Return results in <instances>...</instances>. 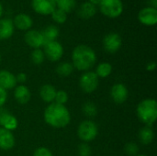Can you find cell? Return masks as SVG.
<instances>
[{
    "instance_id": "6da1fadb",
    "label": "cell",
    "mask_w": 157,
    "mask_h": 156,
    "mask_svg": "<svg viewBox=\"0 0 157 156\" xmlns=\"http://www.w3.org/2000/svg\"><path fill=\"white\" fill-rule=\"evenodd\" d=\"M43 118L45 122L52 128H65L71 121V115L64 105L52 102L44 110Z\"/></svg>"
},
{
    "instance_id": "7a4b0ae2",
    "label": "cell",
    "mask_w": 157,
    "mask_h": 156,
    "mask_svg": "<svg viewBox=\"0 0 157 156\" xmlns=\"http://www.w3.org/2000/svg\"><path fill=\"white\" fill-rule=\"evenodd\" d=\"M97 61L95 51L88 45L80 44L76 46L72 52V64L78 71H88Z\"/></svg>"
},
{
    "instance_id": "3957f363",
    "label": "cell",
    "mask_w": 157,
    "mask_h": 156,
    "mask_svg": "<svg viewBox=\"0 0 157 156\" xmlns=\"http://www.w3.org/2000/svg\"><path fill=\"white\" fill-rule=\"evenodd\" d=\"M137 117L141 122L151 127L157 119V102L154 98L142 100L137 106Z\"/></svg>"
},
{
    "instance_id": "277c9868",
    "label": "cell",
    "mask_w": 157,
    "mask_h": 156,
    "mask_svg": "<svg viewBox=\"0 0 157 156\" xmlns=\"http://www.w3.org/2000/svg\"><path fill=\"white\" fill-rule=\"evenodd\" d=\"M98 133V125L91 120L82 121L77 128V135L83 143H90L96 139Z\"/></svg>"
},
{
    "instance_id": "5b68a950",
    "label": "cell",
    "mask_w": 157,
    "mask_h": 156,
    "mask_svg": "<svg viewBox=\"0 0 157 156\" xmlns=\"http://www.w3.org/2000/svg\"><path fill=\"white\" fill-rule=\"evenodd\" d=\"M98 6L101 14L109 18H116L123 12L121 0H101Z\"/></svg>"
},
{
    "instance_id": "8992f818",
    "label": "cell",
    "mask_w": 157,
    "mask_h": 156,
    "mask_svg": "<svg viewBox=\"0 0 157 156\" xmlns=\"http://www.w3.org/2000/svg\"><path fill=\"white\" fill-rule=\"evenodd\" d=\"M79 86L85 93H93L98 87V77L95 72L87 71L81 75L79 79Z\"/></svg>"
},
{
    "instance_id": "52a82bcc",
    "label": "cell",
    "mask_w": 157,
    "mask_h": 156,
    "mask_svg": "<svg viewBox=\"0 0 157 156\" xmlns=\"http://www.w3.org/2000/svg\"><path fill=\"white\" fill-rule=\"evenodd\" d=\"M43 52L45 58H47L49 61L58 62L63 55V47L57 40L50 41L44 44Z\"/></svg>"
},
{
    "instance_id": "ba28073f",
    "label": "cell",
    "mask_w": 157,
    "mask_h": 156,
    "mask_svg": "<svg viewBox=\"0 0 157 156\" xmlns=\"http://www.w3.org/2000/svg\"><path fill=\"white\" fill-rule=\"evenodd\" d=\"M122 44V40L120 34L116 32H110L107 34L103 39V48L109 53L117 52Z\"/></svg>"
},
{
    "instance_id": "9c48e42d",
    "label": "cell",
    "mask_w": 157,
    "mask_h": 156,
    "mask_svg": "<svg viewBox=\"0 0 157 156\" xmlns=\"http://www.w3.org/2000/svg\"><path fill=\"white\" fill-rule=\"evenodd\" d=\"M33 10L42 16H48L56 8L55 0H31Z\"/></svg>"
},
{
    "instance_id": "30bf717a",
    "label": "cell",
    "mask_w": 157,
    "mask_h": 156,
    "mask_svg": "<svg viewBox=\"0 0 157 156\" xmlns=\"http://www.w3.org/2000/svg\"><path fill=\"white\" fill-rule=\"evenodd\" d=\"M138 20L145 26H155L157 23V8L146 6L138 13Z\"/></svg>"
},
{
    "instance_id": "8fae6325",
    "label": "cell",
    "mask_w": 157,
    "mask_h": 156,
    "mask_svg": "<svg viewBox=\"0 0 157 156\" xmlns=\"http://www.w3.org/2000/svg\"><path fill=\"white\" fill-rule=\"evenodd\" d=\"M24 40H25V42L30 48H33V49H40L45 44L41 31H39L37 29L28 30L25 33Z\"/></svg>"
},
{
    "instance_id": "7c38bea8",
    "label": "cell",
    "mask_w": 157,
    "mask_h": 156,
    "mask_svg": "<svg viewBox=\"0 0 157 156\" xmlns=\"http://www.w3.org/2000/svg\"><path fill=\"white\" fill-rule=\"evenodd\" d=\"M129 92L125 85L115 84L110 89V97L116 104H122L128 99Z\"/></svg>"
},
{
    "instance_id": "4fadbf2b",
    "label": "cell",
    "mask_w": 157,
    "mask_h": 156,
    "mask_svg": "<svg viewBox=\"0 0 157 156\" xmlns=\"http://www.w3.org/2000/svg\"><path fill=\"white\" fill-rule=\"evenodd\" d=\"M17 120L15 116L10 114L7 109L0 108V125L2 128L12 131L17 128Z\"/></svg>"
},
{
    "instance_id": "5bb4252c",
    "label": "cell",
    "mask_w": 157,
    "mask_h": 156,
    "mask_svg": "<svg viewBox=\"0 0 157 156\" xmlns=\"http://www.w3.org/2000/svg\"><path fill=\"white\" fill-rule=\"evenodd\" d=\"M14 27L17 28L19 30H29L33 25V20L30 17V16L24 14V13H20L15 16L14 19L12 20Z\"/></svg>"
},
{
    "instance_id": "9a60e30c",
    "label": "cell",
    "mask_w": 157,
    "mask_h": 156,
    "mask_svg": "<svg viewBox=\"0 0 157 156\" xmlns=\"http://www.w3.org/2000/svg\"><path fill=\"white\" fill-rule=\"evenodd\" d=\"M15 146V137L10 131L0 128V149L3 151L11 150Z\"/></svg>"
},
{
    "instance_id": "2e32d148",
    "label": "cell",
    "mask_w": 157,
    "mask_h": 156,
    "mask_svg": "<svg viewBox=\"0 0 157 156\" xmlns=\"http://www.w3.org/2000/svg\"><path fill=\"white\" fill-rule=\"evenodd\" d=\"M16 75L9 71L0 70V86L6 90L15 88L17 86Z\"/></svg>"
},
{
    "instance_id": "e0dca14e",
    "label": "cell",
    "mask_w": 157,
    "mask_h": 156,
    "mask_svg": "<svg viewBox=\"0 0 157 156\" xmlns=\"http://www.w3.org/2000/svg\"><path fill=\"white\" fill-rule=\"evenodd\" d=\"M30 91L28 86L24 85H19L15 87L14 90V97L17 103L20 105H25L30 100Z\"/></svg>"
},
{
    "instance_id": "ac0fdd59",
    "label": "cell",
    "mask_w": 157,
    "mask_h": 156,
    "mask_svg": "<svg viewBox=\"0 0 157 156\" xmlns=\"http://www.w3.org/2000/svg\"><path fill=\"white\" fill-rule=\"evenodd\" d=\"M14 30L15 27L10 18H0V40L11 38Z\"/></svg>"
},
{
    "instance_id": "d6986e66",
    "label": "cell",
    "mask_w": 157,
    "mask_h": 156,
    "mask_svg": "<svg viewBox=\"0 0 157 156\" xmlns=\"http://www.w3.org/2000/svg\"><path fill=\"white\" fill-rule=\"evenodd\" d=\"M97 13V6L90 4L89 2H84L82 3L77 10V14L79 17L82 19H89L93 17Z\"/></svg>"
},
{
    "instance_id": "ffe728a7",
    "label": "cell",
    "mask_w": 157,
    "mask_h": 156,
    "mask_svg": "<svg viewBox=\"0 0 157 156\" xmlns=\"http://www.w3.org/2000/svg\"><path fill=\"white\" fill-rule=\"evenodd\" d=\"M56 91L57 90L53 86L46 84V85H43L40 88V97L44 102L51 104V103L54 102Z\"/></svg>"
},
{
    "instance_id": "44dd1931",
    "label": "cell",
    "mask_w": 157,
    "mask_h": 156,
    "mask_svg": "<svg viewBox=\"0 0 157 156\" xmlns=\"http://www.w3.org/2000/svg\"><path fill=\"white\" fill-rule=\"evenodd\" d=\"M138 137H139L140 142L143 144L148 145V144L153 143L154 138H155V133H154V131H153V129L151 127L144 126V128H142L140 130Z\"/></svg>"
},
{
    "instance_id": "7402d4cb",
    "label": "cell",
    "mask_w": 157,
    "mask_h": 156,
    "mask_svg": "<svg viewBox=\"0 0 157 156\" xmlns=\"http://www.w3.org/2000/svg\"><path fill=\"white\" fill-rule=\"evenodd\" d=\"M41 33H42L45 43H47L50 41L56 40L57 38L59 37L60 31H59V29L55 25H49L41 31Z\"/></svg>"
},
{
    "instance_id": "603a6c76",
    "label": "cell",
    "mask_w": 157,
    "mask_h": 156,
    "mask_svg": "<svg viewBox=\"0 0 157 156\" xmlns=\"http://www.w3.org/2000/svg\"><path fill=\"white\" fill-rule=\"evenodd\" d=\"M74 71V66L71 63L63 62L59 63L56 67V73L61 77H67L69 76Z\"/></svg>"
},
{
    "instance_id": "cb8c5ba5",
    "label": "cell",
    "mask_w": 157,
    "mask_h": 156,
    "mask_svg": "<svg viewBox=\"0 0 157 156\" xmlns=\"http://www.w3.org/2000/svg\"><path fill=\"white\" fill-rule=\"evenodd\" d=\"M112 73V65L109 63H99L97 68L95 74H97L98 77L100 78H106L110 75Z\"/></svg>"
},
{
    "instance_id": "d4e9b609",
    "label": "cell",
    "mask_w": 157,
    "mask_h": 156,
    "mask_svg": "<svg viewBox=\"0 0 157 156\" xmlns=\"http://www.w3.org/2000/svg\"><path fill=\"white\" fill-rule=\"evenodd\" d=\"M76 6L75 0H59L56 2V7L63 10L66 14L72 12Z\"/></svg>"
},
{
    "instance_id": "484cf974",
    "label": "cell",
    "mask_w": 157,
    "mask_h": 156,
    "mask_svg": "<svg viewBox=\"0 0 157 156\" xmlns=\"http://www.w3.org/2000/svg\"><path fill=\"white\" fill-rule=\"evenodd\" d=\"M30 60L36 65L41 64L45 60V55L43 51L41 49H34L30 53Z\"/></svg>"
},
{
    "instance_id": "4316f807",
    "label": "cell",
    "mask_w": 157,
    "mask_h": 156,
    "mask_svg": "<svg viewBox=\"0 0 157 156\" xmlns=\"http://www.w3.org/2000/svg\"><path fill=\"white\" fill-rule=\"evenodd\" d=\"M83 113L88 117V118H93L98 114V108L93 102H86L83 105L82 108Z\"/></svg>"
},
{
    "instance_id": "83f0119b",
    "label": "cell",
    "mask_w": 157,
    "mask_h": 156,
    "mask_svg": "<svg viewBox=\"0 0 157 156\" xmlns=\"http://www.w3.org/2000/svg\"><path fill=\"white\" fill-rule=\"evenodd\" d=\"M51 16H52V20L56 22L57 24H63L67 20V14L57 7L52 11Z\"/></svg>"
},
{
    "instance_id": "f1b7e54d",
    "label": "cell",
    "mask_w": 157,
    "mask_h": 156,
    "mask_svg": "<svg viewBox=\"0 0 157 156\" xmlns=\"http://www.w3.org/2000/svg\"><path fill=\"white\" fill-rule=\"evenodd\" d=\"M124 151L125 154L129 156H135L137 155L138 152H139V146L135 143H128L125 147H124Z\"/></svg>"
},
{
    "instance_id": "f546056e",
    "label": "cell",
    "mask_w": 157,
    "mask_h": 156,
    "mask_svg": "<svg viewBox=\"0 0 157 156\" xmlns=\"http://www.w3.org/2000/svg\"><path fill=\"white\" fill-rule=\"evenodd\" d=\"M68 101V94L63 91V90H59L56 91V95H55V99L54 102L60 105H64L66 104Z\"/></svg>"
},
{
    "instance_id": "4dcf8cb0",
    "label": "cell",
    "mask_w": 157,
    "mask_h": 156,
    "mask_svg": "<svg viewBox=\"0 0 157 156\" xmlns=\"http://www.w3.org/2000/svg\"><path fill=\"white\" fill-rule=\"evenodd\" d=\"M79 156H91V148L86 143H82L78 146Z\"/></svg>"
},
{
    "instance_id": "1f68e13d",
    "label": "cell",
    "mask_w": 157,
    "mask_h": 156,
    "mask_svg": "<svg viewBox=\"0 0 157 156\" xmlns=\"http://www.w3.org/2000/svg\"><path fill=\"white\" fill-rule=\"evenodd\" d=\"M33 156H53L52 152L46 147H40L37 148L33 154Z\"/></svg>"
},
{
    "instance_id": "d6a6232c",
    "label": "cell",
    "mask_w": 157,
    "mask_h": 156,
    "mask_svg": "<svg viewBox=\"0 0 157 156\" xmlns=\"http://www.w3.org/2000/svg\"><path fill=\"white\" fill-rule=\"evenodd\" d=\"M6 99H7V92L6 89L0 86V108H3V106L6 102Z\"/></svg>"
},
{
    "instance_id": "836d02e7",
    "label": "cell",
    "mask_w": 157,
    "mask_h": 156,
    "mask_svg": "<svg viewBox=\"0 0 157 156\" xmlns=\"http://www.w3.org/2000/svg\"><path fill=\"white\" fill-rule=\"evenodd\" d=\"M16 79H17V83H20V84H23L26 82L27 80V74L25 73H18L17 75H16Z\"/></svg>"
},
{
    "instance_id": "e575fe53",
    "label": "cell",
    "mask_w": 157,
    "mask_h": 156,
    "mask_svg": "<svg viewBox=\"0 0 157 156\" xmlns=\"http://www.w3.org/2000/svg\"><path fill=\"white\" fill-rule=\"evenodd\" d=\"M155 68H156V63L155 62H150L146 65V70L149 71V72H152V71L155 70Z\"/></svg>"
},
{
    "instance_id": "d590c367",
    "label": "cell",
    "mask_w": 157,
    "mask_h": 156,
    "mask_svg": "<svg viewBox=\"0 0 157 156\" xmlns=\"http://www.w3.org/2000/svg\"><path fill=\"white\" fill-rule=\"evenodd\" d=\"M149 3H150V6L157 8V0H149Z\"/></svg>"
},
{
    "instance_id": "8d00e7d4",
    "label": "cell",
    "mask_w": 157,
    "mask_h": 156,
    "mask_svg": "<svg viewBox=\"0 0 157 156\" xmlns=\"http://www.w3.org/2000/svg\"><path fill=\"white\" fill-rule=\"evenodd\" d=\"M100 1L101 0H88L87 2H89L90 4H92V5H94V6H98L99 5V3H100Z\"/></svg>"
},
{
    "instance_id": "74e56055",
    "label": "cell",
    "mask_w": 157,
    "mask_h": 156,
    "mask_svg": "<svg viewBox=\"0 0 157 156\" xmlns=\"http://www.w3.org/2000/svg\"><path fill=\"white\" fill-rule=\"evenodd\" d=\"M3 12H4V8H3L2 4L0 3V17H2V15H3Z\"/></svg>"
},
{
    "instance_id": "f35d334b",
    "label": "cell",
    "mask_w": 157,
    "mask_h": 156,
    "mask_svg": "<svg viewBox=\"0 0 157 156\" xmlns=\"http://www.w3.org/2000/svg\"><path fill=\"white\" fill-rule=\"evenodd\" d=\"M135 156H147V155H145V154H137V155H135Z\"/></svg>"
},
{
    "instance_id": "ab89813d",
    "label": "cell",
    "mask_w": 157,
    "mask_h": 156,
    "mask_svg": "<svg viewBox=\"0 0 157 156\" xmlns=\"http://www.w3.org/2000/svg\"><path fill=\"white\" fill-rule=\"evenodd\" d=\"M1 59H2V56H1V54H0V63H1Z\"/></svg>"
},
{
    "instance_id": "60d3db41",
    "label": "cell",
    "mask_w": 157,
    "mask_h": 156,
    "mask_svg": "<svg viewBox=\"0 0 157 156\" xmlns=\"http://www.w3.org/2000/svg\"><path fill=\"white\" fill-rule=\"evenodd\" d=\"M57 1H59V0H55V2H57Z\"/></svg>"
}]
</instances>
